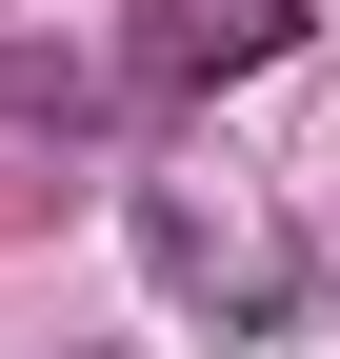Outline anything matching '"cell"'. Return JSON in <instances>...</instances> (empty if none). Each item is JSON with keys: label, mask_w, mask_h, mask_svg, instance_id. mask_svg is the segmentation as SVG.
I'll return each mask as SVG.
<instances>
[{"label": "cell", "mask_w": 340, "mask_h": 359, "mask_svg": "<svg viewBox=\"0 0 340 359\" xmlns=\"http://www.w3.org/2000/svg\"><path fill=\"white\" fill-rule=\"evenodd\" d=\"M140 280H160V299H221L240 339H280V320H301V280H280V259H240L181 180H140Z\"/></svg>", "instance_id": "obj_1"}, {"label": "cell", "mask_w": 340, "mask_h": 359, "mask_svg": "<svg viewBox=\"0 0 340 359\" xmlns=\"http://www.w3.org/2000/svg\"><path fill=\"white\" fill-rule=\"evenodd\" d=\"M301 20H320V0H140V80H160V100H200V80H261Z\"/></svg>", "instance_id": "obj_2"}, {"label": "cell", "mask_w": 340, "mask_h": 359, "mask_svg": "<svg viewBox=\"0 0 340 359\" xmlns=\"http://www.w3.org/2000/svg\"><path fill=\"white\" fill-rule=\"evenodd\" d=\"M0 120L20 140H100V60L80 40H0Z\"/></svg>", "instance_id": "obj_3"}, {"label": "cell", "mask_w": 340, "mask_h": 359, "mask_svg": "<svg viewBox=\"0 0 340 359\" xmlns=\"http://www.w3.org/2000/svg\"><path fill=\"white\" fill-rule=\"evenodd\" d=\"M80 359H120V339H80Z\"/></svg>", "instance_id": "obj_4"}]
</instances>
